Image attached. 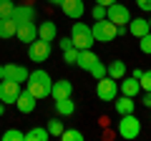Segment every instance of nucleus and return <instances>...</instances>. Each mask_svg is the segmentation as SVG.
<instances>
[{
  "label": "nucleus",
  "instance_id": "31",
  "mask_svg": "<svg viewBox=\"0 0 151 141\" xmlns=\"http://www.w3.org/2000/svg\"><path fill=\"white\" fill-rule=\"evenodd\" d=\"M139 83H141V91H151V70H144L141 73Z\"/></svg>",
  "mask_w": 151,
  "mask_h": 141
},
{
  "label": "nucleus",
  "instance_id": "9",
  "mask_svg": "<svg viewBox=\"0 0 151 141\" xmlns=\"http://www.w3.org/2000/svg\"><path fill=\"white\" fill-rule=\"evenodd\" d=\"M35 15H38L35 8L25 3V5H15V10H13L10 18L15 20V25H20V23H35Z\"/></svg>",
  "mask_w": 151,
  "mask_h": 141
},
{
  "label": "nucleus",
  "instance_id": "34",
  "mask_svg": "<svg viewBox=\"0 0 151 141\" xmlns=\"http://www.w3.org/2000/svg\"><path fill=\"white\" fill-rule=\"evenodd\" d=\"M60 50H65V48H70V45H73V40H70V35H68V38H60Z\"/></svg>",
  "mask_w": 151,
  "mask_h": 141
},
{
  "label": "nucleus",
  "instance_id": "21",
  "mask_svg": "<svg viewBox=\"0 0 151 141\" xmlns=\"http://www.w3.org/2000/svg\"><path fill=\"white\" fill-rule=\"evenodd\" d=\"M106 73H108L111 78L119 81V78L126 76V63H124V60H111V63H106Z\"/></svg>",
  "mask_w": 151,
  "mask_h": 141
},
{
  "label": "nucleus",
  "instance_id": "6",
  "mask_svg": "<svg viewBox=\"0 0 151 141\" xmlns=\"http://www.w3.org/2000/svg\"><path fill=\"white\" fill-rule=\"evenodd\" d=\"M141 134V121L134 114H124L119 121V136L121 139H136Z\"/></svg>",
  "mask_w": 151,
  "mask_h": 141
},
{
  "label": "nucleus",
  "instance_id": "39",
  "mask_svg": "<svg viewBox=\"0 0 151 141\" xmlns=\"http://www.w3.org/2000/svg\"><path fill=\"white\" fill-rule=\"evenodd\" d=\"M3 114H5V106H3V101H0V116H3Z\"/></svg>",
  "mask_w": 151,
  "mask_h": 141
},
{
  "label": "nucleus",
  "instance_id": "15",
  "mask_svg": "<svg viewBox=\"0 0 151 141\" xmlns=\"http://www.w3.org/2000/svg\"><path fill=\"white\" fill-rule=\"evenodd\" d=\"M5 78L18 81V83H25L28 68H25V65H20V63H5Z\"/></svg>",
  "mask_w": 151,
  "mask_h": 141
},
{
  "label": "nucleus",
  "instance_id": "18",
  "mask_svg": "<svg viewBox=\"0 0 151 141\" xmlns=\"http://www.w3.org/2000/svg\"><path fill=\"white\" fill-rule=\"evenodd\" d=\"M55 35H58V28H55L53 20H45V23H40V25H38V38H43V40H48V43H53Z\"/></svg>",
  "mask_w": 151,
  "mask_h": 141
},
{
  "label": "nucleus",
  "instance_id": "33",
  "mask_svg": "<svg viewBox=\"0 0 151 141\" xmlns=\"http://www.w3.org/2000/svg\"><path fill=\"white\" fill-rule=\"evenodd\" d=\"M136 5H139L141 10H146V13H151V0H136Z\"/></svg>",
  "mask_w": 151,
  "mask_h": 141
},
{
  "label": "nucleus",
  "instance_id": "38",
  "mask_svg": "<svg viewBox=\"0 0 151 141\" xmlns=\"http://www.w3.org/2000/svg\"><path fill=\"white\" fill-rule=\"evenodd\" d=\"M45 3H50V5H60L63 0H45Z\"/></svg>",
  "mask_w": 151,
  "mask_h": 141
},
{
  "label": "nucleus",
  "instance_id": "11",
  "mask_svg": "<svg viewBox=\"0 0 151 141\" xmlns=\"http://www.w3.org/2000/svg\"><path fill=\"white\" fill-rule=\"evenodd\" d=\"M35 103H38V98L33 96L30 91H20L18 98H15V106H18L20 114H33V111H35Z\"/></svg>",
  "mask_w": 151,
  "mask_h": 141
},
{
  "label": "nucleus",
  "instance_id": "7",
  "mask_svg": "<svg viewBox=\"0 0 151 141\" xmlns=\"http://www.w3.org/2000/svg\"><path fill=\"white\" fill-rule=\"evenodd\" d=\"M106 18L111 23H116V25H129V20H131V10L124 5V3H111V5H106Z\"/></svg>",
  "mask_w": 151,
  "mask_h": 141
},
{
  "label": "nucleus",
  "instance_id": "5",
  "mask_svg": "<svg viewBox=\"0 0 151 141\" xmlns=\"http://www.w3.org/2000/svg\"><path fill=\"white\" fill-rule=\"evenodd\" d=\"M50 53H53V45H50L48 40H43V38H35L33 43H28V58H30L33 63H43V60H48Z\"/></svg>",
  "mask_w": 151,
  "mask_h": 141
},
{
  "label": "nucleus",
  "instance_id": "17",
  "mask_svg": "<svg viewBox=\"0 0 151 141\" xmlns=\"http://www.w3.org/2000/svg\"><path fill=\"white\" fill-rule=\"evenodd\" d=\"M96 60H101V58H98L91 48H83V50H78V60H76V65H78V68H83V70H88Z\"/></svg>",
  "mask_w": 151,
  "mask_h": 141
},
{
  "label": "nucleus",
  "instance_id": "20",
  "mask_svg": "<svg viewBox=\"0 0 151 141\" xmlns=\"http://www.w3.org/2000/svg\"><path fill=\"white\" fill-rule=\"evenodd\" d=\"M15 30H18V25H15V20H13V18H0V40L13 38V35H15Z\"/></svg>",
  "mask_w": 151,
  "mask_h": 141
},
{
  "label": "nucleus",
  "instance_id": "13",
  "mask_svg": "<svg viewBox=\"0 0 151 141\" xmlns=\"http://www.w3.org/2000/svg\"><path fill=\"white\" fill-rule=\"evenodd\" d=\"M70 93H73V83L68 81V78H60V81H53V86H50V96L58 101V98H70Z\"/></svg>",
  "mask_w": 151,
  "mask_h": 141
},
{
  "label": "nucleus",
  "instance_id": "1",
  "mask_svg": "<svg viewBox=\"0 0 151 141\" xmlns=\"http://www.w3.org/2000/svg\"><path fill=\"white\" fill-rule=\"evenodd\" d=\"M50 86H53V81H50V76L45 70H33L25 78V91H30L35 98H48Z\"/></svg>",
  "mask_w": 151,
  "mask_h": 141
},
{
  "label": "nucleus",
  "instance_id": "14",
  "mask_svg": "<svg viewBox=\"0 0 151 141\" xmlns=\"http://www.w3.org/2000/svg\"><path fill=\"white\" fill-rule=\"evenodd\" d=\"M119 91L124 93V96H139L141 93V83H139V78H134V76H129V78H119Z\"/></svg>",
  "mask_w": 151,
  "mask_h": 141
},
{
  "label": "nucleus",
  "instance_id": "25",
  "mask_svg": "<svg viewBox=\"0 0 151 141\" xmlns=\"http://www.w3.org/2000/svg\"><path fill=\"white\" fill-rule=\"evenodd\" d=\"M60 139L63 141H83V134L76 131V129H63L60 131Z\"/></svg>",
  "mask_w": 151,
  "mask_h": 141
},
{
  "label": "nucleus",
  "instance_id": "12",
  "mask_svg": "<svg viewBox=\"0 0 151 141\" xmlns=\"http://www.w3.org/2000/svg\"><path fill=\"white\" fill-rule=\"evenodd\" d=\"M15 38L20 40V43H33V40L38 38V25L35 23H20L15 30Z\"/></svg>",
  "mask_w": 151,
  "mask_h": 141
},
{
  "label": "nucleus",
  "instance_id": "2",
  "mask_svg": "<svg viewBox=\"0 0 151 141\" xmlns=\"http://www.w3.org/2000/svg\"><path fill=\"white\" fill-rule=\"evenodd\" d=\"M70 40H73V45L78 50L91 48L96 43L93 40V33H91V25H86V23H73V28H70Z\"/></svg>",
  "mask_w": 151,
  "mask_h": 141
},
{
  "label": "nucleus",
  "instance_id": "24",
  "mask_svg": "<svg viewBox=\"0 0 151 141\" xmlns=\"http://www.w3.org/2000/svg\"><path fill=\"white\" fill-rule=\"evenodd\" d=\"M88 73H91V76L96 78V81H98V78H103V76H108V73H106V63H101V60H96V63H93L91 68H88Z\"/></svg>",
  "mask_w": 151,
  "mask_h": 141
},
{
  "label": "nucleus",
  "instance_id": "16",
  "mask_svg": "<svg viewBox=\"0 0 151 141\" xmlns=\"http://www.w3.org/2000/svg\"><path fill=\"white\" fill-rule=\"evenodd\" d=\"M113 106H116L119 116H124V114H134V111H136V101H134V96H121V98H113Z\"/></svg>",
  "mask_w": 151,
  "mask_h": 141
},
{
  "label": "nucleus",
  "instance_id": "27",
  "mask_svg": "<svg viewBox=\"0 0 151 141\" xmlns=\"http://www.w3.org/2000/svg\"><path fill=\"white\" fill-rule=\"evenodd\" d=\"M63 60H65L68 65H76V60H78V48H76V45L65 48V50H63Z\"/></svg>",
  "mask_w": 151,
  "mask_h": 141
},
{
  "label": "nucleus",
  "instance_id": "30",
  "mask_svg": "<svg viewBox=\"0 0 151 141\" xmlns=\"http://www.w3.org/2000/svg\"><path fill=\"white\" fill-rule=\"evenodd\" d=\"M139 48H141V53L151 55V30L146 33V35H141V38H139Z\"/></svg>",
  "mask_w": 151,
  "mask_h": 141
},
{
  "label": "nucleus",
  "instance_id": "22",
  "mask_svg": "<svg viewBox=\"0 0 151 141\" xmlns=\"http://www.w3.org/2000/svg\"><path fill=\"white\" fill-rule=\"evenodd\" d=\"M55 111H58V116H73L76 114V103L70 98H58L55 101Z\"/></svg>",
  "mask_w": 151,
  "mask_h": 141
},
{
  "label": "nucleus",
  "instance_id": "4",
  "mask_svg": "<svg viewBox=\"0 0 151 141\" xmlns=\"http://www.w3.org/2000/svg\"><path fill=\"white\" fill-rule=\"evenodd\" d=\"M96 96L101 98V101L111 103L113 98L119 96V81H116V78H111V76L98 78V81H96Z\"/></svg>",
  "mask_w": 151,
  "mask_h": 141
},
{
  "label": "nucleus",
  "instance_id": "19",
  "mask_svg": "<svg viewBox=\"0 0 151 141\" xmlns=\"http://www.w3.org/2000/svg\"><path fill=\"white\" fill-rule=\"evenodd\" d=\"M129 33L136 35V38L146 35V33H149V20H146V18H131L129 20Z\"/></svg>",
  "mask_w": 151,
  "mask_h": 141
},
{
  "label": "nucleus",
  "instance_id": "36",
  "mask_svg": "<svg viewBox=\"0 0 151 141\" xmlns=\"http://www.w3.org/2000/svg\"><path fill=\"white\" fill-rule=\"evenodd\" d=\"M98 5H111V3H116V0H96Z\"/></svg>",
  "mask_w": 151,
  "mask_h": 141
},
{
  "label": "nucleus",
  "instance_id": "37",
  "mask_svg": "<svg viewBox=\"0 0 151 141\" xmlns=\"http://www.w3.org/2000/svg\"><path fill=\"white\" fill-rule=\"evenodd\" d=\"M5 78V65H0V81Z\"/></svg>",
  "mask_w": 151,
  "mask_h": 141
},
{
  "label": "nucleus",
  "instance_id": "40",
  "mask_svg": "<svg viewBox=\"0 0 151 141\" xmlns=\"http://www.w3.org/2000/svg\"><path fill=\"white\" fill-rule=\"evenodd\" d=\"M149 30H151V18H149Z\"/></svg>",
  "mask_w": 151,
  "mask_h": 141
},
{
  "label": "nucleus",
  "instance_id": "3",
  "mask_svg": "<svg viewBox=\"0 0 151 141\" xmlns=\"http://www.w3.org/2000/svg\"><path fill=\"white\" fill-rule=\"evenodd\" d=\"M91 33H93V40L96 43H111L116 38V23H111L108 18H101L91 25Z\"/></svg>",
  "mask_w": 151,
  "mask_h": 141
},
{
  "label": "nucleus",
  "instance_id": "35",
  "mask_svg": "<svg viewBox=\"0 0 151 141\" xmlns=\"http://www.w3.org/2000/svg\"><path fill=\"white\" fill-rule=\"evenodd\" d=\"M144 106L151 109V91H144Z\"/></svg>",
  "mask_w": 151,
  "mask_h": 141
},
{
  "label": "nucleus",
  "instance_id": "8",
  "mask_svg": "<svg viewBox=\"0 0 151 141\" xmlns=\"http://www.w3.org/2000/svg\"><path fill=\"white\" fill-rule=\"evenodd\" d=\"M18 93H20V83L18 81H10V78L0 81V101L3 103H15Z\"/></svg>",
  "mask_w": 151,
  "mask_h": 141
},
{
  "label": "nucleus",
  "instance_id": "29",
  "mask_svg": "<svg viewBox=\"0 0 151 141\" xmlns=\"http://www.w3.org/2000/svg\"><path fill=\"white\" fill-rule=\"evenodd\" d=\"M3 141H25V134L18 129H8L5 134H3Z\"/></svg>",
  "mask_w": 151,
  "mask_h": 141
},
{
  "label": "nucleus",
  "instance_id": "28",
  "mask_svg": "<svg viewBox=\"0 0 151 141\" xmlns=\"http://www.w3.org/2000/svg\"><path fill=\"white\" fill-rule=\"evenodd\" d=\"M45 129H48L50 136H60V131H63V121H60V119H50Z\"/></svg>",
  "mask_w": 151,
  "mask_h": 141
},
{
  "label": "nucleus",
  "instance_id": "10",
  "mask_svg": "<svg viewBox=\"0 0 151 141\" xmlns=\"http://www.w3.org/2000/svg\"><path fill=\"white\" fill-rule=\"evenodd\" d=\"M58 8L63 10V15L73 18V20H78V18L86 13V5H83V0H63Z\"/></svg>",
  "mask_w": 151,
  "mask_h": 141
},
{
  "label": "nucleus",
  "instance_id": "26",
  "mask_svg": "<svg viewBox=\"0 0 151 141\" xmlns=\"http://www.w3.org/2000/svg\"><path fill=\"white\" fill-rule=\"evenodd\" d=\"M15 10V3L13 0H0V18H10Z\"/></svg>",
  "mask_w": 151,
  "mask_h": 141
},
{
  "label": "nucleus",
  "instance_id": "23",
  "mask_svg": "<svg viewBox=\"0 0 151 141\" xmlns=\"http://www.w3.org/2000/svg\"><path fill=\"white\" fill-rule=\"evenodd\" d=\"M48 139H50V134L45 126H35V129H30L25 134V141H48Z\"/></svg>",
  "mask_w": 151,
  "mask_h": 141
},
{
  "label": "nucleus",
  "instance_id": "32",
  "mask_svg": "<svg viewBox=\"0 0 151 141\" xmlns=\"http://www.w3.org/2000/svg\"><path fill=\"white\" fill-rule=\"evenodd\" d=\"M91 15H93V20H101V18H106V5H93V10H91Z\"/></svg>",
  "mask_w": 151,
  "mask_h": 141
}]
</instances>
